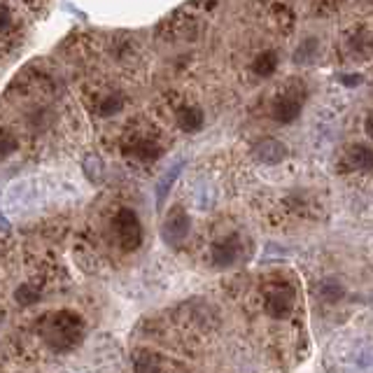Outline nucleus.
Segmentation results:
<instances>
[{
  "label": "nucleus",
  "instance_id": "obj_1",
  "mask_svg": "<svg viewBox=\"0 0 373 373\" xmlns=\"http://www.w3.org/2000/svg\"><path fill=\"white\" fill-rule=\"evenodd\" d=\"M40 336L56 352L73 350L84 338V320L77 313H73V310H56V313L43 317Z\"/></svg>",
  "mask_w": 373,
  "mask_h": 373
},
{
  "label": "nucleus",
  "instance_id": "obj_2",
  "mask_svg": "<svg viewBox=\"0 0 373 373\" xmlns=\"http://www.w3.org/2000/svg\"><path fill=\"white\" fill-rule=\"evenodd\" d=\"M331 373H373V343L364 338L331 345Z\"/></svg>",
  "mask_w": 373,
  "mask_h": 373
},
{
  "label": "nucleus",
  "instance_id": "obj_3",
  "mask_svg": "<svg viewBox=\"0 0 373 373\" xmlns=\"http://www.w3.org/2000/svg\"><path fill=\"white\" fill-rule=\"evenodd\" d=\"M296 303V291L287 282H271L264 287V308L271 317H289Z\"/></svg>",
  "mask_w": 373,
  "mask_h": 373
},
{
  "label": "nucleus",
  "instance_id": "obj_4",
  "mask_svg": "<svg viewBox=\"0 0 373 373\" xmlns=\"http://www.w3.org/2000/svg\"><path fill=\"white\" fill-rule=\"evenodd\" d=\"M112 227H114V236H117V241H119L121 248L128 250V252L140 248V243H142V227H140L138 215H135L133 210L121 208L119 213L114 215Z\"/></svg>",
  "mask_w": 373,
  "mask_h": 373
},
{
  "label": "nucleus",
  "instance_id": "obj_5",
  "mask_svg": "<svg viewBox=\"0 0 373 373\" xmlns=\"http://www.w3.org/2000/svg\"><path fill=\"white\" fill-rule=\"evenodd\" d=\"M189 229H192V220H189V215L180 206H175V208L168 210V215H166V222H164V227H161V238H164L166 245L180 248L182 243L187 241Z\"/></svg>",
  "mask_w": 373,
  "mask_h": 373
},
{
  "label": "nucleus",
  "instance_id": "obj_6",
  "mask_svg": "<svg viewBox=\"0 0 373 373\" xmlns=\"http://www.w3.org/2000/svg\"><path fill=\"white\" fill-rule=\"evenodd\" d=\"M243 252V243H241V236L238 234H231L227 236L224 241L215 243L213 248V264L220 268H227L231 266V264L238 261V257Z\"/></svg>",
  "mask_w": 373,
  "mask_h": 373
},
{
  "label": "nucleus",
  "instance_id": "obj_7",
  "mask_svg": "<svg viewBox=\"0 0 373 373\" xmlns=\"http://www.w3.org/2000/svg\"><path fill=\"white\" fill-rule=\"evenodd\" d=\"M287 154L289 152H287V147H284V142L275 138H264L252 147V157L259 161V164H266V166L280 164V161L287 159Z\"/></svg>",
  "mask_w": 373,
  "mask_h": 373
},
{
  "label": "nucleus",
  "instance_id": "obj_8",
  "mask_svg": "<svg viewBox=\"0 0 373 373\" xmlns=\"http://www.w3.org/2000/svg\"><path fill=\"white\" fill-rule=\"evenodd\" d=\"M126 157H133L138 161H157L161 157V145L154 138H145V135H138V138H131L124 145Z\"/></svg>",
  "mask_w": 373,
  "mask_h": 373
},
{
  "label": "nucleus",
  "instance_id": "obj_9",
  "mask_svg": "<svg viewBox=\"0 0 373 373\" xmlns=\"http://www.w3.org/2000/svg\"><path fill=\"white\" fill-rule=\"evenodd\" d=\"M166 357L157 355V352H149V350H142L135 355L133 359V371L135 373H168L173 369V366H168Z\"/></svg>",
  "mask_w": 373,
  "mask_h": 373
},
{
  "label": "nucleus",
  "instance_id": "obj_10",
  "mask_svg": "<svg viewBox=\"0 0 373 373\" xmlns=\"http://www.w3.org/2000/svg\"><path fill=\"white\" fill-rule=\"evenodd\" d=\"M298 112H301V98H298L296 93H289V96L277 98L275 105H273V117L280 121V124H289V121H294L298 117Z\"/></svg>",
  "mask_w": 373,
  "mask_h": 373
},
{
  "label": "nucleus",
  "instance_id": "obj_11",
  "mask_svg": "<svg viewBox=\"0 0 373 373\" xmlns=\"http://www.w3.org/2000/svg\"><path fill=\"white\" fill-rule=\"evenodd\" d=\"M348 164L355 171H371L373 168V147L357 142L348 149Z\"/></svg>",
  "mask_w": 373,
  "mask_h": 373
},
{
  "label": "nucleus",
  "instance_id": "obj_12",
  "mask_svg": "<svg viewBox=\"0 0 373 373\" xmlns=\"http://www.w3.org/2000/svg\"><path fill=\"white\" fill-rule=\"evenodd\" d=\"M182 168H185V161H178V164H173L164 175H161V180L157 182V208H164L166 196L171 194V189H173V185H175V180L180 178Z\"/></svg>",
  "mask_w": 373,
  "mask_h": 373
},
{
  "label": "nucleus",
  "instance_id": "obj_13",
  "mask_svg": "<svg viewBox=\"0 0 373 373\" xmlns=\"http://www.w3.org/2000/svg\"><path fill=\"white\" fill-rule=\"evenodd\" d=\"M178 124L182 131L187 133H196L203 126V112L196 105H185L178 110Z\"/></svg>",
  "mask_w": 373,
  "mask_h": 373
},
{
  "label": "nucleus",
  "instance_id": "obj_14",
  "mask_svg": "<svg viewBox=\"0 0 373 373\" xmlns=\"http://www.w3.org/2000/svg\"><path fill=\"white\" fill-rule=\"evenodd\" d=\"M317 296L322 298V301H327V303H336V301H341V298L345 296V289H343V284L338 282V280H322L320 284H317Z\"/></svg>",
  "mask_w": 373,
  "mask_h": 373
},
{
  "label": "nucleus",
  "instance_id": "obj_15",
  "mask_svg": "<svg viewBox=\"0 0 373 373\" xmlns=\"http://www.w3.org/2000/svg\"><path fill=\"white\" fill-rule=\"evenodd\" d=\"M100 117H112V114H117L124 110V98L119 96V93H107V96L100 98V105L96 107Z\"/></svg>",
  "mask_w": 373,
  "mask_h": 373
},
{
  "label": "nucleus",
  "instance_id": "obj_16",
  "mask_svg": "<svg viewBox=\"0 0 373 373\" xmlns=\"http://www.w3.org/2000/svg\"><path fill=\"white\" fill-rule=\"evenodd\" d=\"M275 68H277V54L275 52H264L254 61V73L261 75V77H268V75H273Z\"/></svg>",
  "mask_w": 373,
  "mask_h": 373
},
{
  "label": "nucleus",
  "instance_id": "obj_17",
  "mask_svg": "<svg viewBox=\"0 0 373 373\" xmlns=\"http://www.w3.org/2000/svg\"><path fill=\"white\" fill-rule=\"evenodd\" d=\"M84 173H86V178H89L91 182H100L103 180V161H100L96 154H89V157L84 159Z\"/></svg>",
  "mask_w": 373,
  "mask_h": 373
},
{
  "label": "nucleus",
  "instance_id": "obj_18",
  "mask_svg": "<svg viewBox=\"0 0 373 373\" xmlns=\"http://www.w3.org/2000/svg\"><path fill=\"white\" fill-rule=\"evenodd\" d=\"M15 298H17V303H22V306H33V303L40 298V291L36 284H22V287L15 291Z\"/></svg>",
  "mask_w": 373,
  "mask_h": 373
},
{
  "label": "nucleus",
  "instance_id": "obj_19",
  "mask_svg": "<svg viewBox=\"0 0 373 373\" xmlns=\"http://www.w3.org/2000/svg\"><path fill=\"white\" fill-rule=\"evenodd\" d=\"M12 149H17V142L10 138V133H3V157L5 159L12 154Z\"/></svg>",
  "mask_w": 373,
  "mask_h": 373
},
{
  "label": "nucleus",
  "instance_id": "obj_20",
  "mask_svg": "<svg viewBox=\"0 0 373 373\" xmlns=\"http://www.w3.org/2000/svg\"><path fill=\"white\" fill-rule=\"evenodd\" d=\"M366 133H369L371 138H373V112L369 114V119H366Z\"/></svg>",
  "mask_w": 373,
  "mask_h": 373
},
{
  "label": "nucleus",
  "instance_id": "obj_21",
  "mask_svg": "<svg viewBox=\"0 0 373 373\" xmlns=\"http://www.w3.org/2000/svg\"><path fill=\"white\" fill-rule=\"evenodd\" d=\"M3 234H5V236L10 234V224H8V220H5V217H3Z\"/></svg>",
  "mask_w": 373,
  "mask_h": 373
}]
</instances>
